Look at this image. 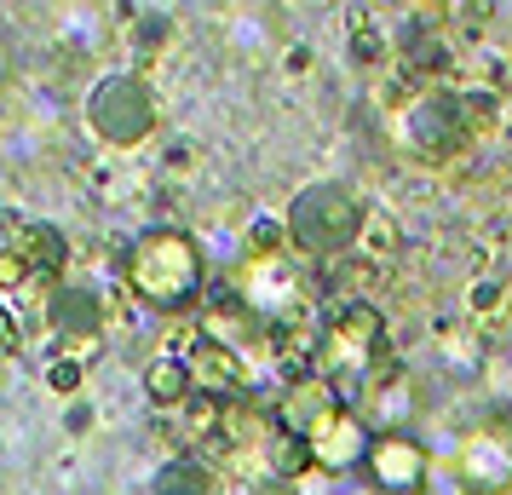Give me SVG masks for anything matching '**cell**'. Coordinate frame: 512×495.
I'll return each instance as SVG.
<instances>
[{
    "label": "cell",
    "mask_w": 512,
    "mask_h": 495,
    "mask_svg": "<svg viewBox=\"0 0 512 495\" xmlns=\"http://www.w3.org/2000/svg\"><path fill=\"white\" fill-rule=\"evenodd\" d=\"M47 323H52V334L64 340V352L81 357V363H93L98 346H104V300H98L93 288L64 283L47 300Z\"/></svg>",
    "instance_id": "10"
},
{
    "label": "cell",
    "mask_w": 512,
    "mask_h": 495,
    "mask_svg": "<svg viewBox=\"0 0 512 495\" xmlns=\"http://www.w3.org/2000/svg\"><path fill=\"white\" fill-rule=\"evenodd\" d=\"M294 495H334V478L317 472V467H305L300 478H294Z\"/></svg>",
    "instance_id": "25"
},
{
    "label": "cell",
    "mask_w": 512,
    "mask_h": 495,
    "mask_svg": "<svg viewBox=\"0 0 512 495\" xmlns=\"http://www.w3.org/2000/svg\"><path fill=\"white\" fill-rule=\"evenodd\" d=\"M386 369H392L386 363V317L369 300L340 306V317L323 329V346H317V375L346 403H357Z\"/></svg>",
    "instance_id": "3"
},
{
    "label": "cell",
    "mask_w": 512,
    "mask_h": 495,
    "mask_svg": "<svg viewBox=\"0 0 512 495\" xmlns=\"http://www.w3.org/2000/svg\"><path fill=\"white\" fill-rule=\"evenodd\" d=\"M121 283L133 288V300L144 311H162V317H179L202 300L208 288V260L196 248L190 231H173V225H156V231H139L127 260H121Z\"/></svg>",
    "instance_id": "1"
},
{
    "label": "cell",
    "mask_w": 512,
    "mask_h": 495,
    "mask_svg": "<svg viewBox=\"0 0 512 495\" xmlns=\"http://www.w3.org/2000/svg\"><path fill=\"white\" fill-rule=\"evenodd\" d=\"M185 363H190V375H196V392H208V398H219V403L248 398V386H254V363L242 352H231V346L196 340Z\"/></svg>",
    "instance_id": "13"
},
{
    "label": "cell",
    "mask_w": 512,
    "mask_h": 495,
    "mask_svg": "<svg viewBox=\"0 0 512 495\" xmlns=\"http://www.w3.org/2000/svg\"><path fill=\"white\" fill-rule=\"evenodd\" d=\"M156 495H225V484H219V472L202 455H173L156 472Z\"/></svg>",
    "instance_id": "16"
},
{
    "label": "cell",
    "mask_w": 512,
    "mask_h": 495,
    "mask_svg": "<svg viewBox=\"0 0 512 495\" xmlns=\"http://www.w3.org/2000/svg\"><path fill=\"white\" fill-rule=\"evenodd\" d=\"M47 386L52 392H58V398H75V392H81V386H87V363H81V357H52L47 363Z\"/></svg>",
    "instance_id": "19"
},
{
    "label": "cell",
    "mask_w": 512,
    "mask_h": 495,
    "mask_svg": "<svg viewBox=\"0 0 512 495\" xmlns=\"http://www.w3.org/2000/svg\"><path fill=\"white\" fill-rule=\"evenodd\" d=\"M363 472H369V484L380 495H426V484H432V444L420 432H374Z\"/></svg>",
    "instance_id": "8"
},
{
    "label": "cell",
    "mask_w": 512,
    "mask_h": 495,
    "mask_svg": "<svg viewBox=\"0 0 512 495\" xmlns=\"http://www.w3.org/2000/svg\"><path fill=\"white\" fill-rule=\"evenodd\" d=\"M449 478H455V495H512V421L507 415L472 421L449 444Z\"/></svg>",
    "instance_id": "5"
},
{
    "label": "cell",
    "mask_w": 512,
    "mask_h": 495,
    "mask_svg": "<svg viewBox=\"0 0 512 495\" xmlns=\"http://www.w3.org/2000/svg\"><path fill=\"white\" fill-rule=\"evenodd\" d=\"M351 409H363V421H369L374 432H415L420 409H426V386H420L409 369H386Z\"/></svg>",
    "instance_id": "11"
},
{
    "label": "cell",
    "mask_w": 512,
    "mask_h": 495,
    "mask_svg": "<svg viewBox=\"0 0 512 495\" xmlns=\"http://www.w3.org/2000/svg\"><path fill=\"white\" fill-rule=\"evenodd\" d=\"M104 35H110V24H104L98 6H70L64 24H58V41H70L75 52H98L104 47Z\"/></svg>",
    "instance_id": "18"
},
{
    "label": "cell",
    "mask_w": 512,
    "mask_h": 495,
    "mask_svg": "<svg viewBox=\"0 0 512 495\" xmlns=\"http://www.w3.org/2000/svg\"><path fill=\"white\" fill-rule=\"evenodd\" d=\"M397 139L409 144L420 162H455L466 144H472L461 93H449V87H420V93L397 110Z\"/></svg>",
    "instance_id": "6"
},
{
    "label": "cell",
    "mask_w": 512,
    "mask_h": 495,
    "mask_svg": "<svg viewBox=\"0 0 512 495\" xmlns=\"http://www.w3.org/2000/svg\"><path fill=\"white\" fill-rule=\"evenodd\" d=\"M369 444H374V426L363 421V409H351V403H340L334 415H328L311 438H305V449H311V467L328 472V478H346V472H357L363 461H369Z\"/></svg>",
    "instance_id": "9"
},
{
    "label": "cell",
    "mask_w": 512,
    "mask_h": 495,
    "mask_svg": "<svg viewBox=\"0 0 512 495\" xmlns=\"http://www.w3.org/2000/svg\"><path fill=\"white\" fill-rule=\"evenodd\" d=\"M35 283H41V277H35V265L6 242V248H0V294H18V288H35Z\"/></svg>",
    "instance_id": "20"
},
{
    "label": "cell",
    "mask_w": 512,
    "mask_h": 495,
    "mask_svg": "<svg viewBox=\"0 0 512 495\" xmlns=\"http://www.w3.org/2000/svg\"><path fill=\"white\" fill-rule=\"evenodd\" d=\"M351 58L374 70V64L386 58V41H380V29H357V35H351Z\"/></svg>",
    "instance_id": "23"
},
{
    "label": "cell",
    "mask_w": 512,
    "mask_h": 495,
    "mask_svg": "<svg viewBox=\"0 0 512 495\" xmlns=\"http://www.w3.org/2000/svg\"><path fill=\"white\" fill-rule=\"evenodd\" d=\"M397 248V231L386 225V219H369V231H363V242H357V254H369V260H386Z\"/></svg>",
    "instance_id": "22"
},
{
    "label": "cell",
    "mask_w": 512,
    "mask_h": 495,
    "mask_svg": "<svg viewBox=\"0 0 512 495\" xmlns=\"http://www.w3.org/2000/svg\"><path fill=\"white\" fill-rule=\"evenodd\" d=\"M461 110H466V127H472V139H478L489 121H495L501 98H495V93H461Z\"/></svg>",
    "instance_id": "21"
},
{
    "label": "cell",
    "mask_w": 512,
    "mask_h": 495,
    "mask_svg": "<svg viewBox=\"0 0 512 495\" xmlns=\"http://www.w3.org/2000/svg\"><path fill=\"white\" fill-rule=\"evenodd\" d=\"M173 432H179V444H213L219 449V432H225V403L208 398V392H196V398L173 415Z\"/></svg>",
    "instance_id": "17"
},
{
    "label": "cell",
    "mask_w": 512,
    "mask_h": 495,
    "mask_svg": "<svg viewBox=\"0 0 512 495\" xmlns=\"http://www.w3.org/2000/svg\"><path fill=\"white\" fill-rule=\"evenodd\" d=\"M144 398L156 403L162 415H179V409L196 398V375H190L185 357H156V363L144 369Z\"/></svg>",
    "instance_id": "15"
},
{
    "label": "cell",
    "mask_w": 512,
    "mask_h": 495,
    "mask_svg": "<svg viewBox=\"0 0 512 495\" xmlns=\"http://www.w3.org/2000/svg\"><path fill=\"white\" fill-rule=\"evenodd\" d=\"M340 403H346V398H340L323 375H300V380H288V386H282L271 409H277V426L288 432V438H311V432L340 409Z\"/></svg>",
    "instance_id": "12"
},
{
    "label": "cell",
    "mask_w": 512,
    "mask_h": 495,
    "mask_svg": "<svg viewBox=\"0 0 512 495\" xmlns=\"http://www.w3.org/2000/svg\"><path fill=\"white\" fill-rule=\"evenodd\" d=\"M12 248L35 265V277L64 283V271H70V242H64L58 225H47V219H18V225H12Z\"/></svg>",
    "instance_id": "14"
},
{
    "label": "cell",
    "mask_w": 512,
    "mask_h": 495,
    "mask_svg": "<svg viewBox=\"0 0 512 495\" xmlns=\"http://www.w3.org/2000/svg\"><path fill=\"white\" fill-rule=\"evenodd\" d=\"M231 294L254 311L265 329H288V323L305 317V283L288 254H277V260H242L231 271Z\"/></svg>",
    "instance_id": "7"
},
{
    "label": "cell",
    "mask_w": 512,
    "mask_h": 495,
    "mask_svg": "<svg viewBox=\"0 0 512 495\" xmlns=\"http://www.w3.org/2000/svg\"><path fill=\"white\" fill-rule=\"evenodd\" d=\"M87 127H93L104 144H116V150H133V144H144L150 133H156V121H162V110H156V93H150V81L133 70H110L98 75L93 87H87Z\"/></svg>",
    "instance_id": "4"
},
{
    "label": "cell",
    "mask_w": 512,
    "mask_h": 495,
    "mask_svg": "<svg viewBox=\"0 0 512 495\" xmlns=\"http://www.w3.org/2000/svg\"><path fill=\"white\" fill-rule=\"evenodd\" d=\"M501 306H507V288L501 283H489V277L472 283V311H478V317H489V311H501Z\"/></svg>",
    "instance_id": "24"
},
{
    "label": "cell",
    "mask_w": 512,
    "mask_h": 495,
    "mask_svg": "<svg viewBox=\"0 0 512 495\" xmlns=\"http://www.w3.org/2000/svg\"><path fill=\"white\" fill-rule=\"evenodd\" d=\"M369 219V202L351 185L317 179L288 202V242H294V254H311V260H340V254H357Z\"/></svg>",
    "instance_id": "2"
}]
</instances>
